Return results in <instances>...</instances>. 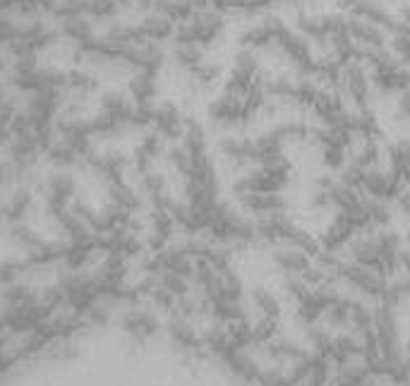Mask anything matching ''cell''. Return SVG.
I'll return each mask as SVG.
<instances>
[{
    "mask_svg": "<svg viewBox=\"0 0 410 386\" xmlns=\"http://www.w3.org/2000/svg\"><path fill=\"white\" fill-rule=\"evenodd\" d=\"M154 125H156L158 135L168 137V140H178L185 132V120L180 115V110L173 103H163L154 113Z\"/></svg>",
    "mask_w": 410,
    "mask_h": 386,
    "instance_id": "6da1fadb",
    "label": "cell"
},
{
    "mask_svg": "<svg viewBox=\"0 0 410 386\" xmlns=\"http://www.w3.org/2000/svg\"><path fill=\"white\" fill-rule=\"evenodd\" d=\"M348 34L353 36V41L370 46V49H382L384 44V36H382L379 26L367 22V19H348Z\"/></svg>",
    "mask_w": 410,
    "mask_h": 386,
    "instance_id": "7a4b0ae2",
    "label": "cell"
},
{
    "mask_svg": "<svg viewBox=\"0 0 410 386\" xmlns=\"http://www.w3.org/2000/svg\"><path fill=\"white\" fill-rule=\"evenodd\" d=\"M175 24L173 19L166 17V15H151V17H147L145 22H142V36L149 41H163V39H170V36L175 34Z\"/></svg>",
    "mask_w": 410,
    "mask_h": 386,
    "instance_id": "3957f363",
    "label": "cell"
},
{
    "mask_svg": "<svg viewBox=\"0 0 410 386\" xmlns=\"http://www.w3.org/2000/svg\"><path fill=\"white\" fill-rule=\"evenodd\" d=\"M183 146L192 156L206 154V132L199 123H192V120L188 123V128L183 132Z\"/></svg>",
    "mask_w": 410,
    "mask_h": 386,
    "instance_id": "277c9868",
    "label": "cell"
},
{
    "mask_svg": "<svg viewBox=\"0 0 410 386\" xmlns=\"http://www.w3.org/2000/svg\"><path fill=\"white\" fill-rule=\"evenodd\" d=\"M130 89H132V94H135V99L140 103L151 101V96L156 94V82H154V72H147V70L137 72V75L132 77V82H130Z\"/></svg>",
    "mask_w": 410,
    "mask_h": 386,
    "instance_id": "5b68a950",
    "label": "cell"
},
{
    "mask_svg": "<svg viewBox=\"0 0 410 386\" xmlns=\"http://www.w3.org/2000/svg\"><path fill=\"white\" fill-rule=\"evenodd\" d=\"M175 62L183 67H188V70H195V67L202 65V60H204V51H202L199 44H178L175 46Z\"/></svg>",
    "mask_w": 410,
    "mask_h": 386,
    "instance_id": "8992f818",
    "label": "cell"
},
{
    "mask_svg": "<svg viewBox=\"0 0 410 386\" xmlns=\"http://www.w3.org/2000/svg\"><path fill=\"white\" fill-rule=\"evenodd\" d=\"M170 163H173V168L180 173V176L192 178V173H195V158H192V154H190V151L185 149L183 144L173 146V149H170Z\"/></svg>",
    "mask_w": 410,
    "mask_h": 386,
    "instance_id": "52a82bcc",
    "label": "cell"
},
{
    "mask_svg": "<svg viewBox=\"0 0 410 386\" xmlns=\"http://www.w3.org/2000/svg\"><path fill=\"white\" fill-rule=\"evenodd\" d=\"M233 70L236 72H243V75L247 77H257V70H259V60L257 56H254L252 49H240L236 53V65H233Z\"/></svg>",
    "mask_w": 410,
    "mask_h": 386,
    "instance_id": "ba28073f",
    "label": "cell"
},
{
    "mask_svg": "<svg viewBox=\"0 0 410 386\" xmlns=\"http://www.w3.org/2000/svg\"><path fill=\"white\" fill-rule=\"evenodd\" d=\"M391 46H393V53H396L398 60L410 62V29L408 31H398V34L393 36Z\"/></svg>",
    "mask_w": 410,
    "mask_h": 386,
    "instance_id": "9c48e42d",
    "label": "cell"
},
{
    "mask_svg": "<svg viewBox=\"0 0 410 386\" xmlns=\"http://www.w3.org/2000/svg\"><path fill=\"white\" fill-rule=\"evenodd\" d=\"M398 110H401L403 118L410 120V87L401 92V99H398Z\"/></svg>",
    "mask_w": 410,
    "mask_h": 386,
    "instance_id": "30bf717a",
    "label": "cell"
}]
</instances>
